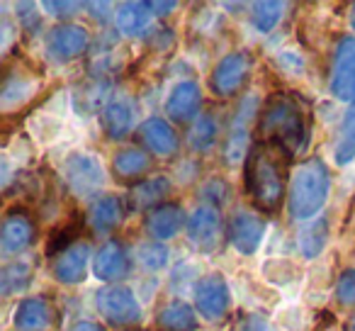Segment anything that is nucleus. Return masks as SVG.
<instances>
[{
  "label": "nucleus",
  "mask_w": 355,
  "mask_h": 331,
  "mask_svg": "<svg viewBox=\"0 0 355 331\" xmlns=\"http://www.w3.org/2000/svg\"><path fill=\"white\" fill-rule=\"evenodd\" d=\"M290 161L292 153L277 144L253 142L243 161V188L253 207L266 214H277L285 207L292 178Z\"/></svg>",
  "instance_id": "nucleus-1"
},
{
  "label": "nucleus",
  "mask_w": 355,
  "mask_h": 331,
  "mask_svg": "<svg viewBox=\"0 0 355 331\" xmlns=\"http://www.w3.org/2000/svg\"><path fill=\"white\" fill-rule=\"evenodd\" d=\"M256 142H268L282 146L295 156L304 148L309 127L302 103L290 93H270L261 103V112L256 114Z\"/></svg>",
  "instance_id": "nucleus-2"
},
{
  "label": "nucleus",
  "mask_w": 355,
  "mask_h": 331,
  "mask_svg": "<svg viewBox=\"0 0 355 331\" xmlns=\"http://www.w3.org/2000/svg\"><path fill=\"white\" fill-rule=\"evenodd\" d=\"M331 193V171L319 156L304 158L292 171L287 190V212L292 219H314L326 207Z\"/></svg>",
  "instance_id": "nucleus-3"
},
{
  "label": "nucleus",
  "mask_w": 355,
  "mask_h": 331,
  "mask_svg": "<svg viewBox=\"0 0 355 331\" xmlns=\"http://www.w3.org/2000/svg\"><path fill=\"white\" fill-rule=\"evenodd\" d=\"M44 85L42 69L32 66L27 59H8L3 71V88H0V108L6 114L20 112V108L30 105Z\"/></svg>",
  "instance_id": "nucleus-4"
},
{
  "label": "nucleus",
  "mask_w": 355,
  "mask_h": 331,
  "mask_svg": "<svg viewBox=\"0 0 355 331\" xmlns=\"http://www.w3.org/2000/svg\"><path fill=\"white\" fill-rule=\"evenodd\" d=\"M253 69H256V54L248 49H234L214 64L207 85L214 98L232 100L248 85Z\"/></svg>",
  "instance_id": "nucleus-5"
},
{
  "label": "nucleus",
  "mask_w": 355,
  "mask_h": 331,
  "mask_svg": "<svg viewBox=\"0 0 355 331\" xmlns=\"http://www.w3.org/2000/svg\"><path fill=\"white\" fill-rule=\"evenodd\" d=\"M40 239V224L35 214L25 205H12L3 214L0 222V251L3 256H20L22 251L32 248Z\"/></svg>",
  "instance_id": "nucleus-6"
},
{
  "label": "nucleus",
  "mask_w": 355,
  "mask_h": 331,
  "mask_svg": "<svg viewBox=\"0 0 355 331\" xmlns=\"http://www.w3.org/2000/svg\"><path fill=\"white\" fill-rule=\"evenodd\" d=\"M95 309L114 329H129L141 321V305L127 285H105L95 292Z\"/></svg>",
  "instance_id": "nucleus-7"
},
{
  "label": "nucleus",
  "mask_w": 355,
  "mask_h": 331,
  "mask_svg": "<svg viewBox=\"0 0 355 331\" xmlns=\"http://www.w3.org/2000/svg\"><path fill=\"white\" fill-rule=\"evenodd\" d=\"M261 112V105H258L256 95H246V98L239 103L236 112H234L232 127L224 139L222 158L227 166L246 161L248 148L253 146V132H256V124H253V114Z\"/></svg>",
  "instance_id": "nucleus-8"
},
{
  "label": "nucleus",
  "mask_w": 355,
  "mask_h": 331,
  "mask_svg": "<svg viewBox=\"0 0 355 331\" xmlns=\"http://www.w3.org/2000/svg\"><path fill=\"white\" fill-rule=\"evenodd\" d=\"M61 176L69 190L78 198H90L105 183V169L90 151H71L61 163Z\"/></svg>",
  "instance_id": "nucleus-9"
},
{
  "label": "nucleus",
  "mask_w": 355,
  "mask_h": 331,
  "mask_svg": "<svg viewBox=\"0 0 355 331\" xmlns=\"http://www.w3.org/2000/svg\"><path fill=\"white\" fill-rule=\"evenodd\" d=\"M93 40L85 25L78 22H61V25L51 27L44 37V51L51 61L56 64H71V61L88 56Z\"/></svg>",
  "instance_id": "nucleus-10"
},
{
  "label": "nucleus",
  "mask_w": 355,
  "mask_h": 331,
  "mask_svg": "<svg viewBox=\"0 0 355 331\" xmlns=\"http://www.w3.org/2000/svg\"><path fill=\"white\" fill-rule=\"evenodd\" d=\"M188 241L195 251L200 253H214L222 248L227 239V224L222 219V212L214 205H200L188 219Z\"/></svg>",
  "instance_id": "nucleus-11"
},
{
  "label": "nucleus",
  "mask_w": 355,
  "mask_h": 331,
  "mask_svg": "<svg viewBox=\"0 0 355 331\" xmlns=\"http://www.w3.org/2000/svg\"><path fill=\"white\" fill-rule=\"evenodd\" d=\"M193 305L198 314L205 316L207 321L219 324V321L227 319L229 309H232V292H229V285L222 273H207L195 282Z\"/></svg>",
  "instance_id": "nucleus-12"
},
{
  "label": "nucleus",
  "mask_w": 355,
  "mask_h": 331,
  "mask_svg": "<svg viewBox=\"0 0 355 331\" xmlns=\"http://www.w3.org/2000/svg\"><path fill=\"white\" fill-rule=\"evenodd\" d=\"M331 93L340 103H355V35H345L334 49Z\"/></svg>",
  "instance_id": "nucleus-13"
},
{
  "label": "nucleus",
  "mask_w": 355,
  "mask_h": 331,
  "mask_svg": "<svg viewBox=\"0 0 355 331\" xmlns=\"http://www.w3.org/2000/svg\"><path fill=\"white\" fill-rule=\"evenodd\" d=\"M59 321V307L44 295L20 300V305L15 307V314H12L15 331H56Z\"/></svg>",
  "instance_id": "nucleus-14"
},
{
  "label": "nucleus",
  "mask_w": 355,
  "mask_h": 331,
  "mask_svg": "<svg viewBox=\"0 0 355 331\" xmlns=\"http://www.w3.org/2000/svg\"><path fill=\"white\" fill-rule=\"evenodd\" d=\"M163 110L173 124H193L202 114V88L198 80H178L166 95Z\"/></svg>",
  "instance_id": "nucleus-15"
},
{
  "label": "nucleus",
  "mask_w": 355,
  "mask_h": 331,
  "mask_svg": "<svg viewBox=\"0 0 355 331\" xmlns=\"http://www.w3.org/2000/svg\"><path fill=\"white\" fill-rule=\"evenodd\" d=\"M100 124H103V132L107 139L124 142L137 124V103H134L132 95L124 93V90H114L112 98L107 100V105L100 112Z\"/></svg>",
  "instance_id": "nucleus-16"
},
{
  "label": "nucleus",
  "mask_w": 355,
  "mask_h": 331,
  "mask_svg": "<svg viewBox=\"0 0 355 331\" xmlns=\"http://www.w3.org/2000/svg\"><path fill=\"white\" fill-rule=\"evenodd\" d=\"M266 237V219L251 210H236L227 222V241L243 256H253Z\"/></svg>",
  "instance_id": "nucleus-17"
},
{
  "label": "nucleus",
  "mask_w": 355,
  "mask_h": 331,
  "mask_svg": "<svg viewBox=\"0 0 355 331\" xmlns=\"http://www.w3.org/2000/svg\"><path fill=\"white\" fill-rule=\"evenodd\" d=\"M139 146L148 151L153 158H173L180 148V137L171 119L148 117L137 127Z\"/></svg>",
  "instance_id": "nucleus-18"
},
{
  "label": "nucleus",
  "mask_w": 355,
  "mask_h": 331,
  "mask_svg": "<svg viewBox=\"0 0 355 331\" xmlns=\"http://www.w3.org/2000/svg\"><path fill=\"white\" fill-rule=\"evenodd\" d=\"M188 214L180 203H163L144 214V232L151 241H168L188 229Z\"/></svg>",
  "instance_id": "nucleus-19"
},
{
  "label": "nucleus",
  "mask_w": 355,
  "mask_h": 331,
  "mask_svg": "<svg viewBox=\"0 0 355 331\" xmlns=\"http://www.w3.org/2000/svg\"><path fill=\"white\" fill-rule=\"evenodd\" d=\"M90 263V244L85 239L71 244L61 253L51 258V275L61 282V285H78L85 280Z\"/></svg>",
  "instance_id": "nucleus-20"
},
{
  "label": "nucleus",
  "mask_w": 355,
  "mask_h": 331,
  "mask_svg": "<svg viewBox=\"0 0 355 331\" xmlns=\"http://www.w3.org/2000/svg\"><path fill=\"white\" fill-rule=\"evenodd\" d=\"M153 171V156L141 146H122L112 156V176L122 185H137Z\"/></svg>",
  "instance_id": "nucleus-21"
},
{
  "label": "nucleus",
  "mask_w": 355,
  "mask_h": 331,
  "mask_svg": "<svg viewBox=\"0 0 355 331\" xmlns=\"http://www.w3.org/2000/svg\"><path fill=\"white\" fill-rule=\"evenodd\" d=\"M127 217V203L114 193H103L90 203L88 214H85V224L93 229L95 234L105 237V234L114 232Z\"/></svg>",
  "instance_id": "nucleus-22"
},
{
  "label": "nucleus",
  "mask_w": 355,
  "mask_h": 331,
  "mask_svg": "<svg viewBox=\"0 0 355 331\" xmlns=\"http://www.w3.org/2000/svg\"><path fill=\"white\" fill-rule=\"evenodd\" d=\"M132 271V258L122 241H107L93 258V275L103 282H119Z\"/></svg>",
  "instance_id": "nucleus-23"
},
{
  "label": "nucleus",
  "mask_w": 355,
  "mask_h": 331,
  "mask_svg": "<svg viewBox=\"0 0 355 331\" xmlns=\"http://www.w3.org/2000/svg\"><path fill=\"white\" fill-rule=\"evenodd\" d=\"M171 193H173V180L168 176H148L141 183L132 185L127 195V207L137 210V212H151L158 205L171 203Z\"/></svg>",
  "instance_id": "nucleus-24"
},
{
  "label": "nucleus",
  "mask_w": 355,
  "mask_h": 331,
  "mask_svg": "<svg viewBox=\"0 0 355 331\" xmlns=\"http://www.w3.org/2000/svg\"><path fill=\"white\" fill-rule=\"evenodd\" d=\"M119 66H122V49L117 44V37L103 32L88 51L90 78H110Z\"/></svg>",
  "instance_id": "nucleus-25"
},
{
  "label": "nucleus",
  "mask_w": 355,
  "mask_h": 331,
  "mask_svg": "<svg viewBox=\"0 0 355 331\" xmlns=\"http://www.w3.org/2000/svg\"><path fill=\"white\" fill-rule=\"evenodd\" d=\"M153 20H156V17H153L148 3H134V0H127V3H119L117 12H114V27H117L119 35L127 37V40L144 37Z\"/></svg>",
  "instance_id": "nucleus-26"
},
{
  "label": "nucleus",
  "mask_w": 355,
  "mask_h": 331,
  "mask_svg": "<svg viewBox=\"0 0 355 331\" xmlns=\"http://www.w3.org/2000/svg\"><path fill=\"white\" fill-rule=\"evenodd\" d=\"M222 134V119L214 112H202L188 129V146L195 153H209Z\"/></svg>",
  "instance_id": "nucleus-27"
},
{
  "label": "nucleus",
  "mask_w": 355,
  "mask_h": 331,
  "mask_svg": "<svg viewBox=\"0 0 355 331\" xmlns=\"http://www.w3.org/2000/svg\"><path fill=\"white\" fill-rule=\"evenodd\" d=\"M156 324L161 331H198V309L183 300H173L158 312Z\"/></svg>",
  "instance_id": "nucleus-28"
},
{
  "label": "nucleus",
  "mask_w": 355,
  "mask_h": 331,
  "mask_svg": "<svg viewBox=\"0 0 355 331\" xmlns=\"http://www.w3.org/2000/svg\"><path fill=\"white\" fill-rule=\"evenodd\" d=\"M112 80L110 78H88L76 88V108L80 112H103L107 100L112 98Z\"/></svg>",
  "instance_id": "nucleus-29"
},
{
  "label": "nucleus",
  "mask_w": 355,
  "mask_h": 331,
  "mask_svg": "<svg viewBox=\"0 0 355 331\" xmlns=\"http://www.w3.org/2000/svg\"><path fill=\"white\" fill-rule=\"evenodd\" d=\"M329 219L326 217H316L311 219L309 224H304V227L300 229V237H297V246H300L302 256L304 258H316L321 256V251L326 248V244H329Z\"/></svg>",
  "instance_id": "nucleus-30"
},
{
  "label": "nucleus",
  "mask_w": 355,
  "mask_h": 331,
  "mask_svg": "<svg viewBox=\"0 0 355 331\" xmlns=\"http://www.w3.org/2000/svg\"><path fill=\"white\" fill-rule=\"evenodd\" d=\"M334 161L338 166H348L355 161V103L345 110L343 119L338 124V134H336L334 144Z\"/></svg>",
  "instance_id": "nucleus-31"
},
{
  "label": "nucleus",
  "mask_w": 355,
  "mask_h": 331,
  "mask_svg": "<svg viewBox=\"0 0 355 331\" xmlns=\"http://www.w3.org/2000/svg\"><path fill=\"white\" fill-rule=\"evenodd\" d=\"M35 280V266L30 261H12L3 266L0 273V290L3 297H12L17 292L27 290Z\"/></svg>",
  "instance_id": "nucleus-32"
},
{
  "label": "nucleus",
  "mask_w": 355,
  "mask_h": 331,
  "mask_svg": "<svg viewBox=\"0 0 355 331\" xmlns=\"http://www.w3.org/2000/svg\"><path fill=\"white\" fill-rule=\"evenodd\" d=\"M282 15H285V3L280 0H261L251 6V22L258 32L268 35L280 25Z\"/></svg>",
  "instance_id": "nucleus-33"
},
{
  "label": "nucleus",
  "mask_w": 355,
  "mask_h": 331,
  "mask_svg": "<svg viewBox=\"0 0 355 331\" xmlns=\"http://www.w3.org/2000/svg\"><path fill=\"white\" fill-rule=\"evenodd\" d=\"M80 232H83V219L80 217H71L69 222L54 227L49 234V241H46V256L54 258L56 253L69 248L71 244L80 241Z\"/></svg>",
  "instance_id": "nucleus-34"
},
{
  "label": "nucleus",
  "mask_w": 355,
  "mask_h": 331,
  "mask_svg": "<svg viewBox=\"0 0 355 331\" xmlns=\"http://www.w3.org/2000/svg\"><path fill=\"white\" fill-rule=\"evenodd\" d=\"M134 258H137V263L144 268V271L156 273V271H161V268L168 266L171 251H168V246H163L161 241H146L137 248Z\"/></svg>",
  "instance_id": "nucleus-35"
},
{
  "label": "nucleus",
  "mask_w": 355,
  "mask_h": 331,
  "mask_svg": "<svg viewBox=\"0 0 355 331\" xmlns=\"http://www.w3.org/2000/svg\"><path fill=\"white\" fill-rule=\"evenodd\" d=\"M336 302L340 307H355V268H345L336 280Z\"/></svg>",
  "instance_id": "nucleus-36"
},
{
  "label": "nucleus",
  "mask_w": 355,
  "mask_h": 331,
  "mask_svg": "<svg viewBox=\"0 0 355 331\" xmlns=\"http://www.w3.org/2000/svg\"><path fill=\"white\" fill-rule=\"evenodd\" d=\"M46 15L56 17V20H71L73 15H78L80 10H85V3H66V0H44L42 3Z\"/></svg>",
  "instance_id": "nucleus-37"
},
{
  "label": "nucleus",
  "mask_w": 355,
  "mask_h": 331,
  "mask_svg": "<svg viewBox=\"0 0 355 331\" xmlns=\"http://www.w3.org/2000/svg\"><path fill=\"white\" fill-rule=\"evenodd\" d=\"M15 10H17V20H20L25 32L32 35V32H37L42 27V17H40V12H35L37 10L35 3H17Z\"/></svg>",
  "instance_id": "nucleus-38"
},
{
  "label": "nucleus",
  "mask_w": 355,
  "mask_h": 331,
  "mask_svg": "<svg viewBox=\"0 0 355 331\" xmlns=\"http://www.w3.org/2000/svg\"><path fill=\"white\" fill-rule=\"evenodd\" d=\"M85 10H88V15L93 17V20H98L100 25H105V22L114 20L117 6H112V3H85Z\"/></svg>",
  "instance_id": "nucleus-39"
},
{
  "label": "nucleus",
  "mask_w": 355,
  "mask_h": 331,
  "mask_svg": "<svg viewBox=\"0 0 355 331\" xmlns=\"http://www.w3.org/2000/svg\"><path fill=\"white\" fill-rule=\"evenodd\" d=\"M236 331H268V321L258 314H243L236 324Z\"/></svg>",
  "instance_id": "nucleus-40"
},
{
  "label": "nucleus",
  "mask_w": 355,
  "mask_h": 331,
  "mask_svg": "<svg viewBox=\"0 0 355 331\" xmlns=\"http://www.w3.org/2000/svg\"><path fill=\"white\" fill-rule=\"evenodd\" d=\"M148 8H151L153 17H166L173 10H178V3H161V0H156V3H148Z\"/></svg>",
  "instance_id": "nucleus-41"
},
{
  "label": "nucleus",
  "mask_w": 355,
  "mask_h": 331,
  "mask_svg": "<svg viewBox=\"0 0 355 331\" xmlns=\"http://www.w3.org/2000/svg\"><path fill=\"white\" fill-rule=\"evenodd\" d=\"M71 331H105V326L98 324V321L83 319V321H78V324L71 326Z\"/></svg>",
  "instance_id": "nucleus-42"
},
{
  "label": "nucleus",
  "mask_w": 355,
  "mask_h": 331,
  "mask_svg": "<svg viewBox=\"0 0 355 331\" xmlns=\"http://www.w3.org/2000/svg\"><path fill=\"white\" fill-rule=\"evenodd\" d=\"M348 22H350V30L355 32V3L350 6V10H348Z\"/></svg>",
  "instance_id": "nucleus-43"
},
{
  "label": "nucleus",
  "mask_w": 355,
  "mask_h": 331,
  "mask_svg": "<svg viewBox=\"0 0 355 331\" xmlns=\"http://www.w3.org/2000/svg\"><path fill=\"white\" fill-rule=\"evenodd\" d=\"M348 331H355V314L348 319Z\"/></svg>",
  "instance_id": "nucleus-44"
}]
</instances>
